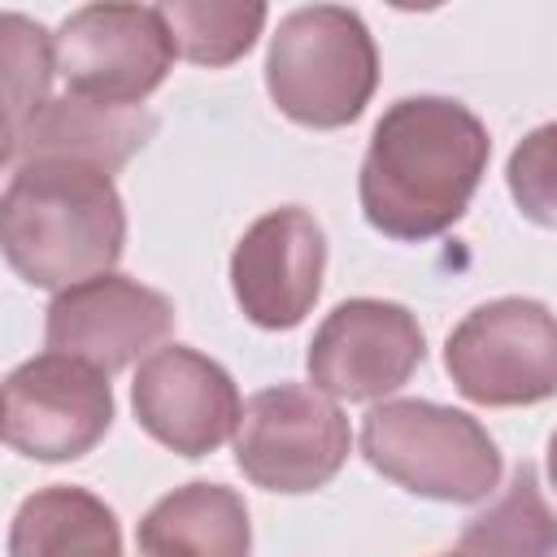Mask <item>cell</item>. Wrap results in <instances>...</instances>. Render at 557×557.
I'll return each mask as SVG.
<instances>
[{"mask_svg": "<svg viewBox=\"0 0 557 557\" xmlns=\"http://www.w3.org/2000/svg\"><path fill=\"white\" fill-rule=\"evenodd\" d=\"M174 331V305L165 292L131 274H96L52 296L44 339L52 352L83 357L104 374L144 361Z\"/></svg>", "mask_w": 557, "mask_h": 557, "instance_id": "obj_12", "label": "cell"}, {"mask_svg": "<svg viewBox=\"0 0 557 557\" xmlns=\"http://www.w3.org/2000/svg\"><path fill=\"white\" fill-rule=\"evenodd\" d=\"M65 96L139 109L174 70L178 44L161 4H83L52 35Z\"/></svg>", "mask_w": 557, "mask_h": 557, "instance_id": "obj_6", "label": "cell"}, {"mask_svg": "<svg viewBox=\"0 0 557 557\" xmlns=\"http://www.w3.org/2000/svg\"><path fill=\"white\" fill-rule=\"evenodd\" d=\"M426 357L418 318L396 300H339L313 331L305 370L331 400H383L409 383Z\"/></svg>", "mask_w": 557, "mask_h": 557, "instance_id": "obj_9", "label": "cell"}, {"mask_svg": "<svg viewBox=\"0 0 557 557\" xmlns=\"http://www.w3.org/2000/svg\"><path fill=\"white\" fill-rule=\"evenodd\" d=\"M444 370L470 405H540L557 396V313L531 296L487 300L448 331Z\"/></svg>", "mask_w": 557, "mask_h": 557, "instance_id": "obj_5", "label": "cell"}, {"mask_svg": "<svg viewBox=\"0 0 557 557\" xmlns=\"http://www.w3.org/2000/svg\"><path fill=\"white\" fill-rule=\"evenodd\" d=\"M0 248L13 274L44 292L109 274L126 252V205L113 174L70 157L13 165L0 200Z\"/></svg>", "mask_w": 557, "mask_h": 557, "instance_id": "obj_2", "label": "cell"}, {"mask_svg": "<svg viewBox=\"0 0 557 557\" xmlns=\"http://www.w3.org/2000/svg\"><path fill=\"white\" fill-rule=\"evenodd\" d=\"M487 157V126L461 100L405 96L370 131L357 174L361 213L387 239H435L470 209Z\"/></svg>", "mask_w": 557, "mask_h": 557, "instance_id": "obj_1", "label": "cell"}, {"mask_svg": "<svg viewBox=\"0 0 557 557\" xmlns=\"http://www.w3.org/2000/svg\"><path fill=\"white\" fill-rule=\"evenodd\" d=\"M9 557H122V527L96 492L52 483L17 505Z\"/></svg>", "mask_w": 557, "mask_h": 557, "instance_id": "obj_15", "label": "cell"}, {"mask_svg": "<svg viewBox=\"0 0 557 557\" xmlns=\"http://www.w3.org/2000/svg\"><path fill=\"white\" fill-rule=\"evenodd\" d=\"M435 557H474V553H466V548H457V553H435Z\"/></svg>", "mask_w": 557, "mask_h": 557, "instance_id": "obj_21", "label": "cell"}, {"mask_svg": "<svg viewBox=\"0 0 557 557\" xmlns=\"http://www.w3.org/2000/svg\"><path fill=\"white\" fill-rule=\"evenodd\" d=\"M0 35H4V96H9L4 139H13L52 100L48 87L57 74V57H52V35L22 13H4Z\"/></svg>", "mask_w": 557, "mask_h": 557, "instance_id": "obj_18", "label": "cell"}, {"mask_svg": "<svg viewBox=\"0 0 557 557\" xmlns=\"http://www.w3.org/2000/svg\"><path fill=\"white\" fill-rule=\"evenodd\" d=\"M379 87V48L357 9L305 4L270 35L265 91L283 117L313 131L357 122Z\"/></svg>", "mask_w": 557, "mask_h": 557, "instance_id": "obj_3", "label": "cell"}, {"mask_svg": "<svg viewBox=\"0 0 557 557\" xmlns=\"http://www.w3.org/2000/svg\"><path fill=\"white\" fill-rule=\"evenodd\" d=\"M135 540L144 557H248L252 522L235 487L191 479L139 518Z\"/></svg>", "mask_w": 557, "mask_h": 557, "instance_id": "obj_14", "label": "cell"}, {"mask_svg": "<svg viewBox=\"0 0 557 557\" xmlns=\"http://www.w3.org/2000/svg\"><path fill=\"white\" fill-rule=\"evenodd\" d=\"M157 131V117L148 109H109L78 96L48 100L13 139H4L9 170L35 157H70L100 170H122Z\"/></svg>", "mask_w": 557, "mask_h": 557, "instance_id": "obj_13", "label": "cell"}, {"mask_svg": "<svg viewBox=\"0 0 557 557\" xmlns=\"http://www.w3.org/2000/svg\"><path fill=\"white\" fill-rule=\"evenodd\" d=\"M544 466H548V483L557 487V431L548 435V457H544Z\"/></svg>", "mask_w": 557, "mask_h": 557, "instance_id": "obj_20", "label": "cell"}, {"mask_svg": "<svg viewBox=\"0 0 557 557\" xmlns=\"http://www.w3.org/2000/svg\"><path fill=\"white\" fill-rule=\"evenodd\" d=\"M326 235L300 205L261 213L231 252V292L239 313L261 331H292L322 296Z\"/></svg>", "mask_w": 557, "mask_h": 557, "instance_id": "obj_11", "label": "cell"}, {"mask_svg": "<svg viewBox=\"0 0 557 557\" xmlns=\"http://www.w3.org/2000/svg\"><path fill=\"white\" fill-rule=\"evenodd\" d=\"M505 183L527 222L557 231V122H544L518 139L505 165Z\"/></svg>", "mask_w": 557, "mask_h": 557, "instance_id": "obj_19", "label": "cell"}, {"mask_svg": "<svg viewBox=\"0 0 557 557\" xmlns=\"http://www.w3.org/2000/svg\"><path fill=\"white\" fill-rule=\"evenodd\" d=\"M161 13L174 30L178 52L209 70L239 61L270 17L261 0H174L161 4Z\"/></svg>", "mask_w": 557, "mask_h": 557, "instance_id": "obj_17", "label": "cell"}, {"mask_svg": "<svg viewBox=\"0 0 557 557\" xmlns=\"http://www.w3.org/2000/svg\"><path fill=\"white\" fill-rule=\"evenodd\" d=\"M352 453L344 409L313 383H274L244 400L235 466L252 487L305 496L326 487Z\"/></svg>", "mask_w": 557, "mask_h": 557, "instance_id": "obj_7", "label": "cell"}, {"mask_svg": "<svg viewBox=\"0 0 557 557\" xmlns=\"http://www.w3.org/2000/svg\"><path fill=\"white\" fill-rule=\"evenodd\" d=\"M361 457L396 487L444 505L487 500L505 470L500 448L479 418L418 396L379 400L366 413Z\"/></svg>", "mask_w": 557, "mask_h": 557, "instance_id": "obj_4", "label": "cell"}, {"mask_svg": "<svg viewBox=\"0 0 557 557\" xmlns=\"http://www.w3.org/2000/svg\"><path fill=\"white\" fill-rule=\"evenodd\" d=\"M461 548L474 557H557V513L531 461H522L509 487L461 527Z\"/></svg>", "mask_w": 557, "mask_h": 557, "instance_id": "obj_16", "label": "cell"}, {"mask_svg": "<svg viewBox=\"0 0 557 557\" xmlns=\"http://www.w3.org/2000/svg\"><path fill=\"white\" fill-rule=\"evenodd\" d=\"M131 409L157 444L191 461L235 440L244 418V400L226 366L187 344H161L139 361L131 383Z\"/></svg>", "mask_w": 557, "mask_h": 557, "instance_id": "obj_10", "label": "cell"}, {"mask_svg": "<svg viewBox=\"0 0 557 557\" xmlns=\"http://www.w3.org/2000/svg\"><path fill=\"white\" fill-rule=\"evenodd\" d=\"M113 426L109 374L70 352H39L4 379V444L30 461H78Z\"/></svg>", "mask_w": 557, "mask_h": 557, "instance_id": "obj_8", "label": "cell"}]
</instances>
